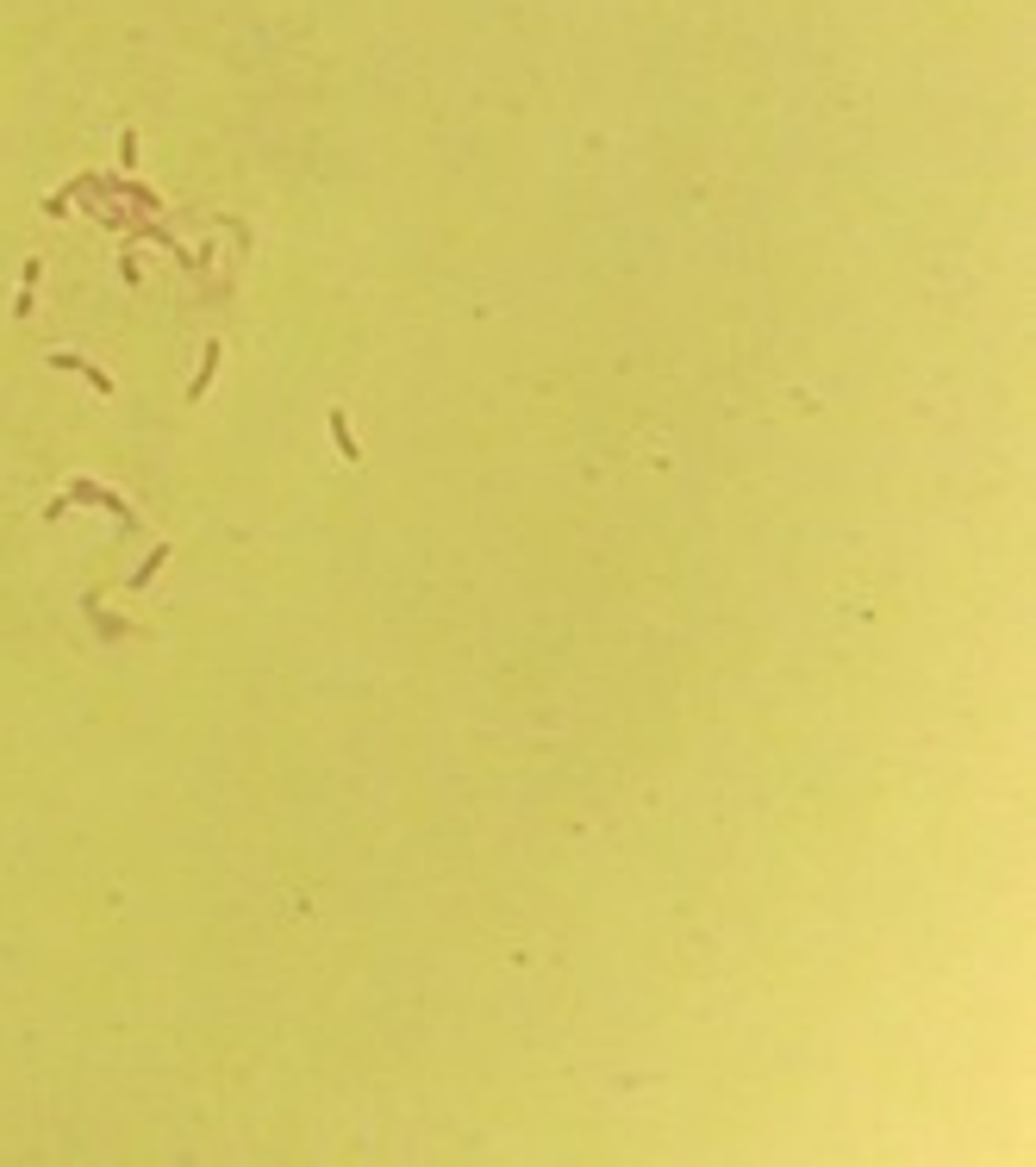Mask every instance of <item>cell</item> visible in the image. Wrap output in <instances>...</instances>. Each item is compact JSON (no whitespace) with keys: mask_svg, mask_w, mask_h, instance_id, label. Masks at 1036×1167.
I'll use <instances>...</instances> for the list:
<instances>
[{"mask_svg":"<svg viewBox=\"0 0 1036 1167\" xmlns=\"http://www.w3.org/2000/svg\"><path fill=\"white\" fill-rule=\"evenodd\" d=\"M50 368H69V375L94 381V393H100V400L113 393V375H106V368H94V362H82V356H69V350H50Z\"/></svg>","mask_w":1036,"mask_h":1167,"instance_id":"cell-1","label":"cell"},{"mask_svg":"<svg viewBox=\"0 0 1036 1167\" xmlns=\"http://www.w3.org/2000/svg\"><path fill=\"white\" fill-rule=\"evenodd\" d=\"M331 431H337V456H350V462H356L362 449L350 443V424H343V412H331Z\"/></svg>","mask_w":1036,"mask_h":1167,"instance_id":"cell-2","label":"cell"}]
</instances>
